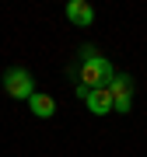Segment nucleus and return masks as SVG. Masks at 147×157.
<instances>
[{
    "instance_id": "f257e3e1",
    "label": "nucleus",
    "mask_w": 147,
    "mask_h": 157,
    "mask_svg": "<svg viewBox=\"0 0 147 157\" xmlns=\"http://www.w3.org/2000/svg\"><path fill=\"white\" fill-rule=\"evenodd\" d=\"M116 77V67L109 56H98L95 49H84V59L77 67V98L84 91H98V87H109Z\"/></svg>"
},
{
    "instance_id": "f03ea898",
    "label": "nucleus",
    "mask_w": 147,
    "mask_h": 157,
    "mask_svg": "<svg viewBox=\"0 0 147 157\" xmlns=\"http://www.w3.org/2000/svg\"><path fill=\"white\" fill-rule=\"evenodd\" d=\"M4 91L14 101H28L35 94V80H32V73L25 67H7L4 70Z\"/></svg>"
},
{
    "instance_id": "7ed1b4c3",
    "label": "nucleus",
    "mask_w": 147,
    "mask_h": 157,
    "mask_svg": "<svg viewBox=\"0 0 147 157\" xmlns=\"http://www.w3.org/2000/svg\"><path fill=\"white\" fill-rule=\"evenodd\" d=\"M109 94H112V105H116V112H130V105H133V77L130 73H116L112 77V84H109Z\"/></svg>"
},
{
    "instance_id": "20e7f679",
    "label": "nucleus",
    "mask_w": 147,
    "mask_h": 157,
    "mask_svg": "<svg viewBox=\"0 0 147 157\" xmlns=\"http://www.w3.org/2000/svg\"><path fill=\"white\" fill-rule=\"evenodd\" d=\"M81 101L88 105V112H91V115H109V112H116V105H112V94H109V87L84 91V94H81Z\"/></svg>"
},
{
    "instance_id": "39448f33",
    "label": "nucleus",
    "mask_w": 147,
    "mask_h": 157,
    "mask_svg": "<svg viewBox=\"0 0 147 157\" xmlns=\"http://www.w3.org/2000/svg\"><path fill=\"white\" fill-rule=\"evenodd\" d=\"M67 21L77 25V28H91L95 25V7L84 4V0H70L67 4Z\"/></svg>"
},
{
    "instance_id": "423d86ee",
    "label": "nucleus",
    "mask_w": 147,
    "mask_h": 157,
    "mask_svg": "<svg viewBox=\"0 0 147 157\" xmlns=\"http://www.w3.org/2000/svg\"><path fill=\"white\" fill-rule=\"evenodd\" d=\"M28 108H32L35 119H53L56 115V101H53V94H46V91H35L28 98Z\"/></svg>"
}]
</instances>
